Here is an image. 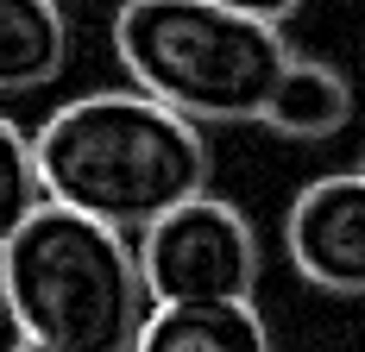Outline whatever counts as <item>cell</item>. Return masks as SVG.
Listing matches in <instances>:
<instances>
[{"label":"cell","mask_w":365,"mask_h":352,"mask_svg":"<svg viewBox=\"0 0 365 352\" xmlns=\"http://www.w3.org/2000/svg\"><path fill=\"white\" fill-rule=\"evenodd\" d=\"M44 202L113 233H145L170 208L208 195V133L139 88H95L63 101L32 133Z\"/></svg>","instance_id":"1"},{"label":"cell","mask_w":365,"mask_h":352,"mask_svg":"<svg viewBox=\"0 0 365 352\" xmlns=\"http://www.w3.org/2000/svg\"><path fill=\"white\" fill-rule=\"evenodd\" d=\"M0 309L19 340L57 352H133L151 315L139 246L76 208H44L0 246Z\"/></svg>","instance_id":"2"},{"label":"cell","mask_w":365,"mask_h":352,"mask_svg":"<svg viewBox=\"0 0 365 352\" xmlns=\"http://www.w3.org/2000/svg\"><path fill=\"white\" fill-rule=\"evenodd\" d=\"M113 57L139 95L170 113L195 126H240L264 113L296 51L284 26L215 0H120Z\"/></svg>","instance_id":"3"},{"label":"cell","mask_w":365,"mask_h":352,"mask_svg":"<svg viewBox=\"0 0 365 352\" xmlns=\"http://www.w3.org/2000/svg\"><path fill=\"white\" fill-rule=\"evenodd\" d=\"M258 264H264V252H258L252 220L220 195H195L139 233V277H145L151 309L252 302Z\"/></svg>","instance_id":"4"},{"label":"cell","mask_w":365,"mask_h":352,"mask_svg":"<svg viewBox=\"0 0 365 352\" xmlns=\"http://www.w3.org/2000/svg\"><path fill=\"white\" fill-rule=\"evenodd\" d=\"M296 277L328 296H365V170H334L296 189L284 214Z\"/></svg>","instance_id":"5"},{"label":"cell","mask_w":365,"mask_h":352,"mask_svg":"<svg viewBox=\"0 0 365 352\" xmlns=\"http://www.w3.org/2000/svg\"><path fill=\"white\" fill-rule=\"evenodd\" d=\"M133 352H277L258 302H170L151 309Z\"/></svg>","instance_id":"6"},{"label":"cell","mask_w":365,"mask_h":352,"mask_svg":"<svg viewBox=\"0 0 365 352\" xmlns=\"http://www.w3.org/2000/svg\"><path fill=\"white\" fill-rule=\"evenodd\" d=\"M70 63L63 0H0V95H32Z\"/></svg>","instance_id":"7"},{"label":"cell","mask_w":365,"mask_h":352,"mask_svg":"<svg viewBox=\"0 0 365 352\" xmlns=\"http://www.w3.org/2000/svg\"><path fill=\"white\" fill-rule=\"evenodd\" d=\"M346 120H353V82L322 57H290L264 113H258V126H271L284 139H309V145L346 133Z\"/></svg>","instance_id":"8"},{"label":"cell","mask_w":365,"mask_h":352,"mask_svg":"<svg viewBox=\"0 0 365 352\" xmlns=\"http://www.w3.org/2000/svg\"><path fill=\"white\" fill-rule=\"evenodd\" d=\"M44 208V176H38V151H32V133L0 113V246Z\"/></svg>","instance_id":"9"},{"label":"cell","mask_w":365,"mask_h":352,"mask_svg":"<svg viewBox=\"0 0 365 352\" xmlns=\"http://www.w3.org/2000/svg\"><path fill=\"white\" fill-rule=\"evenodd\" d=\"M215 6H233V13H252V19H271V26H284L302 0H215Z\"/></svg>","instance_id":"10"},{"label":"cell","mask_w":365,"mask_h":352,"mask_svg":"<svg viewBox=\"0 0 365 352\" xmlns=\"http://www.w3.org/2000/svg\"><path fill=\"white\" fill-rule=\"evenodd\" d=\"M6 352H57V346H44V340H13Z\"/></svg>","instance_id":"11"}]
</instances>
